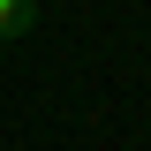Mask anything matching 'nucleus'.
<instances>
[{
	"label": "nucleus",
	"instance_id": "nucleus-2",
	"mask_svg": "<svg viewBox=\"0 0 151 151\" xmlns=\"http://www.w3.org/2000/svg\"><path fill=\"white\" fill-rule=\"evenodd\" d=\"M38 8H45V0H38Z\"/></svg>",
	"mask_w": 151,
	"mask_h": 151
},
{
	"label": "nucleus",
	"instance_id": "nucleus-1",
	"mask_svg": "<svg viewBox=\"0 0 151 151\" xmlns=\"http://www.w3.org/2000/svg\"><path fill=\"white\" fill-rule=\"evenodd\" d=\"M38 30V0H0V45H23Z\"/></svg>",
	"mask_w": 151,
	"mask_h": 151
}]
</instances>
